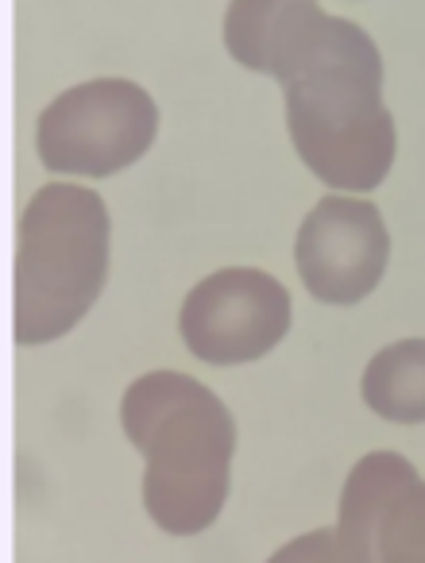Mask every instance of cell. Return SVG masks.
<instances>
[{"label":"cell","mask_w":425,"mask_h":563,"mask_svg":"<svg viewBox=\"0 0 425 563\" xmlns=\"http://www.w3.org/2000/svg\"><path fill=\"white\" fill-rule=\"evenodd\" d=\"M120 424L143 455V509L171 537H197L232 490L237 421L186 371H148L120 398Z\"/></svg>","instance_id":"1"},{"label":"cell","mask_w":425,"mask_h":563,"mask_svg":"<svg viewBox=\"0 0 425 563\" xmlns=\"http://www.w3.org/2000/svg\"><path fill=\"white\" fill-rule=\"evenodd\" d=\"M112 220L101 194L70 181L43 186L20 212L12 336L40 347L74 332L109 282Z\"/></svg>","instance_id":"2"},{"label":"cell","mask_w":425,"mask_h":563,"mask_svg":"<svg viewBox=\"0 0 425 563\" xmlns=\"http://www.w3.org/2000/svg\"><path fill=\"white\" fill-rule=\"evenodd\" d=\"M291 140L329 189L371 194L394 166V120L379 104L371 51L340 47L329 70L291 86Z\"/></svg>","instance_id":"3"},{"label":"cell","mask_w":425,"mask_h":563,"mask_svg":"<svg viewBox=\"0 0 425 563\" xmlns=\"http://www.w3.org/2000/svg\"><path fill=\"white\" fill-rule=\"evenodd\" d=\"M291 332V294L268 271L225 266L197 282L178 309V336L209 367L271 355Z\"/></svg>","instance_id":"4"},{"label":"cell","mask_w":425,"mask_h":563,"mask_svg":"<svg viewBox=\"0 0 425 563\" xmlns=\"http://www.w3.org/2000/svg\"><path fill=\"white\" fill-rule=\"evenodd\" d=\"M155 140V104L128 81H94L58 97L40 120V158L47 170L112 178Z\"/></svg>","instance_id":"5"},{"label":"cell","mask_w":425,"mask_h":563,"mask_svg":"<svg viewBox=\"0 0 425 563\" xmlns=\"http://www.w3.org/2000/svg\"><path fill=\"white\" fill-rule=\"evenodd\" d=\"M391 263V232L368 197H322L294 235V266L322 306H360Z\"/></svg>","instance_id":"6"},{"label":"cell","mask_w":425,"mask_h":563,"mask_svg":"<svg viewBox=\"0 0 425 563\" xmlns=\"http://www.w3.org/2000/svg\"><path fill=\"white\" fill-rule=\"evenodd\" d=\"M337 529L375 563H425V478L399 452H371L348 471Z\"/></svg>","instance_id":"7"},{"label":"cell","mask_w":425,"mask_h":563,"mask_svg":"<svg viewBox=\"0 0 425 563\" xmlns=\"http://www.w3.org/2000/svg\"><path fill=\"white\" fill-rule=\"evenodd\" d=\"M363 406L391 424H425V336L394 340L368 360Z\"/></svg>","instance_id":"8"},{"label":"cell","mask_w":425,"mask_h":563,"mask_svg":"<svg viewBox=\"0 0 425 563\" xmlns=\"http://www.w3.org/2000/svg\"><path fill=\"white\" fill-rule=\"evenodd\" d=\"M268 563H375V560L333 525V529H314L286 540L275 555H268Z\"/></svg>","instance_id":"9"}]
</instances>
